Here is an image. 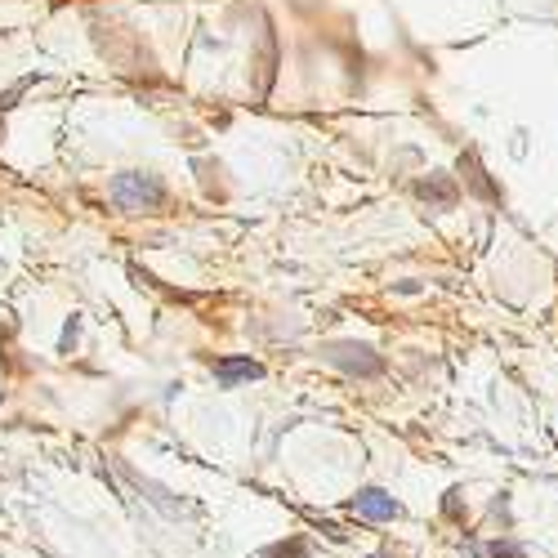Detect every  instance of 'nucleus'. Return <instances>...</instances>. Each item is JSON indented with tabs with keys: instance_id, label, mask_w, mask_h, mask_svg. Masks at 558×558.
I'll use <instances>...</instances> for the list:
<instances>
[{
	"instance_id": "nucleus-1",
	"label": "nucleus",
	"mask_w": 558,
	"mask_h": 558,
	"mask_svg": "<svg viewBox=\"0 0 558 558\" xmlns=\"http://www.w3.org/2000/svg\"><path fill=\"white\" fill-rule=\"evenodd\" d=\"M112 197H117L125 210H152V206H161V184L148 175H121L117 184H112Z\"/></svg>"
},
{
	"instance_id": "nucleus-2",
	"label": "nucleus",
	"mask_w": 558,
	"mask_h": 558,
	"mask_svg": "<svg viewBox=\"0 0 558 558\" xmlns=\"http://www.w3.org/2000/svg\"><path fill=\"white\" fill-rule=\"evenodd\" d=\"M353 509H358V514H367V518H375V523H384V518H393V514H398L393 496L375 492V487H367V492H358V496H353Z\"/></svg>"
},
{
	"instance_id": "nucleus-3",
	"label": "nucleus",
	"mask_w": 558,
	"mask_h": 558,
	"mask_svg": "<svg viewBox=\"0 0 558 558\" xmlns=\"http://www.w3.org/2000/svg\"><path fill=\"white\" fill-rule=\"evenodd\" d=\"M215 375L224 384H237V380H259L264 367H259V362H250V358H228V362H219V367H215Z\"/></svg>"
}]
</instances>
